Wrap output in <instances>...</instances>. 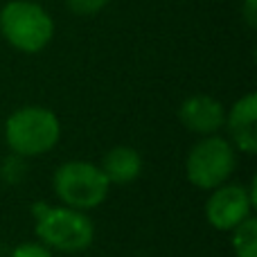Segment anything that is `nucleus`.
<instances>
[{
    "mask_svg": "<svg viewBox=\"0 0 257 257\" xmlns=\"http://www.w3.org/2000/svg\"><path fill=\"white\" fill-rule=\"evenodd\" d=\"M52 190L61 205L88 212L106 201L111 183L99 169V165L88 160H68L54 169Z\"/></svg>",
    "mask_w": 257,
    "mask_h": 257,
    "instance_id": "obj_3",
    "label": "nucleus"
},
{
    "mask_svg": "<svg viewBox=\"0 0 257 257\" xmlns=\"http://www.w3.org/2000/svg\"><path fill=\"white\" fill-rule=\"evenodd\" d=\"M230 142L237 151L253 156L257 154V95L248 93L239 97L226 113V124Z\"/></svg>",
    "mask_w": 257,
    "mask_h": 257,
    "instance_id": "obj_8",
    "label": "nucleus"
},
{
    "mask_svg": "<svg viewBox=\"0 0 257 257\" xmlns=\"http://www.w3.org/2000/svg\"><path fill=\"white\" fill-rule=\"evenodd\" d=\"M244 18L250 27H257V0H244Z\"/></svg>",
    "mask_w": 257,
    "mask_h": 257,
    "instance_id": "obj_14",
    "label": "nucleus"
},
{
    "mask_svg": "<svg viewBox=\"0 0 257 257\" xmlns=\"http://www.w3.org/2000/svg\"><path fill=\"white\" fill-rule=\"evenodd\" d=\"M237 169V149L221 136H203L185 158V176L196 190L210 192L228 183Z\"/></svg>",
    "mask_w": 257,
    "mask_h": 257,
    "instance_id": "obj_4",
    "label": "nucleus"
},
{
    "mask_svg": "<svg viewBox=\"0 0 257 257\" xmlns=\"http://www.w3.org/2000/svg\"><path fill=\"white\" fill-rule=\"evenodd\" d=\"M230 246L235 257H257V219L248 217L230 230Z\"/></svg>",
    "mask_w": 257,
    "mask_h": 257,
    "instance_id": "obj_10",
    "label": "nucleus"
},
{
    "mask_svg": "<svg viewBox=\"0 0 257 257\" xmlns=\"http://www.w3.org/2000/svg\"><path fill=\"white\" fill-rule=\"evenodd\" d=\"M255 208V181L250 185L241 183H223L210 190L205 201V219L219 232H230L248 217Z\"/></svg>",
    "mask_w": 257,
    "mask_h": 257,
    "instance_id": "obj_6",
    "label": "nucleus"
},
{
    "mask_svg": "<svg viewBox=\"0 0 257 257\" xmlns=\"http://www.w3.org/2000/svg\"><path fill=\"white\" fill-rule=\"evenodd\" d=\"M106 3L108 0H68V7L79 16H90V14H97Z\"/></svg>",
    "mask_w": 257,
    "mask_h": 257,
    "instance_id": "obj_13",
    "label": "nucleus"
},
{
    "mask_svg": "<svg viewBox=\"0 0 257 257\" xmlns=\"http://www.w3.org/2000/svg\"><path fill=\"white\" fill-rule=\"evenodd\" d=\"M0 32L16 50L41 52L54 34V23L43 7L27 0H12L0 9Z\"/></svg>",
    "mask_w": 257,
    "mask_h": 257,
    "instance_id": "obj_5",
    "label": "nucleus"
},
{
    "mask_svg": "<svg viewBox=\"0 0 257 257\" xmlns=\"http://www.w3.org/2000/svg\"><path fill=\"white\" fill-rule=\"evenodd\" d=\"M27 172H30L27 158H23L18 154H9L0 163V181H5L7 185H21L27 178Z\"/></svg>",
    "mask_w": 257,
    "mask_h": 257,
    "instance_id": "obj_11",
    "label": "nucleus"
},
{
    "mask_svg": "<svg viewBox=\"0 0 257 257\" xmlns=\"http://www.w3.org/2000/svg\"><path fill=\"white\" fill-rule=\"evenodd\" d=\"M34 232L36 239L50 248L66 255L84 253L95 241V223L88 212L72 210L66 205H50V203H34Z\"/></svg>",
    "mask_w": 257,
    "mask_h": 257,
    "instance_id": "obj_1",
    "label": "nucleus"
},
{
    "mask_svg": "<svg viewBox=\"0 0 257 257\" xmlns=\"http://www.w3.org/2000/svg\"><path fill=\"white\" fill-rule=\"evenodd\" d=\"M99 169L104 172V176L108 178L111 185H128V183L140 178L142 156L133 147H126V145L113 147V149H108L104 154Z\"/></svg>",
    "mask_w": 257,
    "mask_h": 257,
    "instance_id": "obj_9",
    "label": "nucleus"
},
{
    "mask_svg": "<svg viewBox=\"0 0 257 257\" xmlns=\"http://www.w3.org/2000/svg\"><path fill=\"white\" fill-rule=\"evenodd\" d=\"M178 120L196 136H214L226 124V108L210 95H192L178 108Z\"/></svg>",
    "mask_w": 257,
    "mask_h": 257,
    "instance_id": "obj_7",
    "label": "nucleus"
},
{
    "mask_svg": "<svg viewBox=\"0 0 257 257\" xmlns=\"http://www.w3.org/2000/svg\"><path fill=\"white\" fill-rule=\"evenodd\" d=\"M5 140L12 154L36 158L52 151L61 140V122L45 106H23L5 122Z\"/></svg>",
    "mask_w": 257,
    "mask_h": 257,
    "instance_id": "obj_2",
    "label": "nucleus"
},
{
    "mask_svg": "<svg viewBox=\"0 0 257 257\" xmlns=\"http://www.w3.org/2000/svg\"><path fill=\"white\" fill-rule=\"evenodd\" d=\"M12 257H54V253L45 248L41 241H25L12 250Z\"/></svg>",
    "mask_w": 257,
    "mask_h": 257,
    "instance_id": "obj_12",
    "label": "nucleus"
}]
</instances>
